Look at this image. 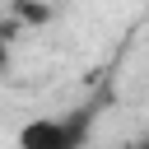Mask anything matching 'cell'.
Listing matches in <instances>:
<instances>
[{"label": "cell", "instance_id": "1", "mask_svg": "<svg viewBox=\"0 0 149 149\" xmlns=\"http://www.w3.org/2000/svg\"><path fill=\"white\" fill-rule=\"evenodd\" d=\"M19 149H84V116H37L19 130Z\"/></svg>", "mask_w": 149, "mask_h": 149}, {"label": "cell", "instance_id": "2", "mask_svg": "<svg viewBox=\"0 0 149 149\" xmlns=\"http://www.w3.org/2000/svg\"><path fill=\"white\" fill-rule=\"evenodd\" d=\"M14 14H19L23 23H47V19H51V9H47L42 0H14Z\"/></svg>", "mask_w": 149, "mask_h": 149}, {"label": "cell", "instance_id": "3", "mask_svg": "<svg viewBox=\"0 0 149 149\" xmlns=\"http://www.w3.org/2000/svg\"><path fill=\"white\" fill-rule=\"evenodd\" d=\"M9 33H14V28H9V23H0V74L9 70Z\"/></svg>", "mask_w": 149, "mask_h": 149}, {"label": "cell", "instance_id": "4", "mask_svg": "<svg viewBox=\"0 0 149 149\" xmlns=\"http://www.w3.org/2000/svg\"><path fill=\"white\" fill-rule=\"evenodd\" d=\"M126 149H149V140H140V144H126Z\"/></svg>", "mask_w": 149, "mask_h": 149}]
</instances>
